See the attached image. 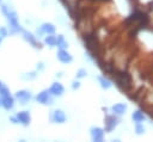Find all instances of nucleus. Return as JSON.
I'll return each instance as SVG.
<instances>
[{"label": "nucleus", "mask_w": 153, "mask_h": 142, "mask_svg": "<svg viewBox=\"0 0 153 142\" xmlns=\"http://www.w3.org/2000/svg\"><path fill=\"white\" fill-rule=\"evenodd\" d=\"M14 98H16V100H17L20 105H26V104H29V103L33 99L31 91L25 89V88L18 89V91L14 93Z\"/></svg>", "instance_id": "6"}, {"label": "nucleus", "mask_w": 153, "mask_h": 142, "mask_svg": "<svg viewBox=\"0 0 153 142\" xmlns=\"http://www.w3.org/2000/svg\"><path fill=\"white\" fill-rule=\"evenodd\" d=\"M97 81H98L100 88L104 89V91L110 89V88L112 87V85H114L112 81H111L109 78H106L105 75H98V76H97Z\"/></svg>", "instance_id": "14"}, {"label": "nucleus", "mask_w": 153, "mask_h": 142, "mask_svg": "<svg viewBox=\"0 0 153 142\" xmlns=\"http://www.w3.org/2000/svg\"><path fill=\"white\" fill-rule=\"evenodd\" d=\"M44 68H45V64H44L43 61H38V62L36 63V70H37L38 73L42 72V70H44Z\"/></svg>", "instance_id": "24"}, {"label": "nucleus", "mask_w": 153, "mask_h": 142, "mask_svg": "<svg viewBox=\"0 0 153 142\" xmlns=\"http://www.w3.org/2000/svg\"><path fill=\"white\" fill-rule=\"evenodd\" d=\"M8 121H10L11 123H13V124H19V123H18V119H17V117H16V115L10 116V117H8Z\"/></svg>", "instance_id": "25"}, {"label": "nucleus", "mask_w": 153, "mask_h": 142, "mask_svg": "<svg viewBox=\"0 0 153 142\" xmlns=\"http://www.w3.org/2000/svg\"><path fill=\"white\" fill-rule=\"evenodd\" d=\"M120 124V117L114 115L112 112H106L105 113V117H104V130L105 132H112L117 125Z\"/></svg>", "instance_id": "2"}, {"label": "nucleus", "mask_w": 153, "mask_h": 142, "mask_svg": "<svg viewBox=\"0 0 153 142\" xmlns=\"http://www.w3.org/2000/svg\"><path fill=\"white\" fill-rule=\"evenodd\" d=\"M16 117L18 119V123L23 126H29L30 123H31V113L30 111L27 110H22V111H18L16 112Z\"/></svg>", "instance_id": "10"}, {"label": "nucleus", "mask_w": 153, "mask_h": 142, "mask_svg": "<svg viewBox=\"0 0 153 142\" xmlns=\"http://www.w3.org/2000/svg\"><path fill=\"white\" fill-rule=\"evenodd\" d=\"M4 85H5V84H4V82H2V81H1V80H0V88H1V87H2V86H4Z\"/></svg>", "instance_id": "27"}, {"label": "nucleus", "mask_w": 153, "mask_h": 142, "mask_svg": "<svg viewBox=\"0 0 153 142\" xmlns=\"http://www.w3.org/2000/svg\"><path fill=\"white\" fill-rule=\"evenodd\" d=\"M48 89L54 98H61L65 94V86L60 81H54Z\"/></svg>", "instance_id": "11"}, {"label": "nucleus", "mask_w": 153, "mask_h": 142, "mask_svg": "<svg viewBox=\"0 0 153 142\" xmlns=\"http://www.w3.org/2000/svg\"><path fill=\"white\" fill-rule=\"evenodd\" d=\"M8 94H11V91L6 85H4L0 88V97H5V95H8Z\"/></svg>", "instance_id": "22"}, {"label": "nucleus", "mask_w": 153, "mask_h": 142, "mask_svg": "<svg viewBox=\"0 0 153 142\" xmlns=\"http://www.w3.org/2000/svg\"><path fill=\"white\" fill-rule=\"evenodd\" d=\"M0 106H1V98H0Z\"/></svg>", "instance_id": "29"}, {"label": "nucleus", "mask_w": 153, "mask_h": 142, "mask_svg": "<svg viewBox=\"0 0 153 142\" xmlns=\"http://www.w3.org/2000/svg\"><path fill=\"white\" fill-rule=\"evenodd\" d=\"M134 131H135V134H136L137 136H140V135H143V134H145L146 128H145V125H143L142 123H135Z\"/></svg>", "instance_id": "19"}, {"label": "nucleus", "mask_w": 153, "mask_h": 142, "mask_svg": "<svg viewBox=\"0 0 153 142\" xmlns=\"http://www.w3.org/2000/svg\"><path fill=\"white\" fill-rule=\"evenodd\" d=\"M33 99H35L36 103H38V104H41V105L50 106V105L54 104V99H55V98L51 95V93L49 92V89L45 88V89L39 91V92L33 97Z\"/></svg>", "instance_id": "3"}, {"label": "nucleus", "mask_w": 153, "mask_h": 142, "mask_svg": "<svg viewBox=\"0 0 153 142\" xmlns=\"http://www.w3.org/2000/svg\"><path fill=\"white\" fill-rule=\"evenodd\" d=\"M6 17V20L8 23V33L10 36H14V35H19L22 31H23V26L20 25L19 23V17H18V13L10 8V11L5 14Z\"/></svg>", "instance_id": "1"}, {"label": "nucleus", "mask_w": 153, "mask_h": 142, "mask_svg": "<svg viewBox=\"0 0 153 142\" xmlns=\"http://www.w3.org/2000/svg\"><path fill=\"white\" fill-rule=\"evenodd\" d=\"M38 75V72L35 69V70H31V72H26V73H23L20 75V78L25 81H31V80H35Z\"/></svg>", "instance_id": "18"}, {"label": "nucleus", "mask_w": 153, "mask_h": 142, "mask_svg": "<svg viewBox=\"0 0 153 142\" xmlns=\"http://www.w3.org/2000/svg\"><path fill=\"white\" fill-rule=\"evenodd\" d=\"M20 36H22V38H23L26 43H29L32 48H35V49H41V48H42V45H41V43H39V39L35 36L33 32L23 29V31L20 32Z\"/></svg>", "instance_id": "5"}, {"label": "nucleus", "mask_w": 153, "mask_h": 142, "mask_svg": "<svg viewBox=\"0 0 153 142\" xmlns=\"http://www.w3.org/2000/svg\"><path fill=\"white\" fill-rule=\"evenodd\" d=\"M80 87H81V82H80L79 79H74V80L71 82V88H72L73 91H78Z\"/></svg>", "instance_id": "21"}, {"label": "nucleus", "mask_w": 153, "mask_h": 142, "mask_svg": "<svg viewBox=\"0 0 153 142\" xmlns=\"http://www.w3.org/2000/svg\"><path fill=\"white\" fill-rule=\"evenodd\" d=\"M128 111V105L126 103H115L114 105H111L110 107V112H112L114 115L118 116V117H122L127 113Z\"/></svg>", "instance_id": "12"}, {"label": "nucleus", "mask_w": 153, "mask_h": 142, "mask_svg": "<svg viewBox=\"0 0 153 142\" xmlns=\"http://www.w3.org/2000/svg\"><path fill=\"white\" fill-rule=\"evenodd\" d=\"M0 36H1L2 38L8 37V36H10V33H8V27H6V26H0Z\"/></svg>", "instance_id": "23"}, {"label": "nucleus", "mask_w": 153, "mask_h": 142, "mask_svg": "<svg viewBox=\"0 0 153 142\" xmlns=\"http://www.w3.org/2000/svg\"><path fill=\"white\" fill-rule=\"evenodd\" d=\"M56 48L57 49H68L69 43L63 35H56Z\"/></svg>", "instance_id": "16"}, {"label": "nucleus", "mask_w": 153, "mask_h": 142, "mask_svg": "<svg viewBox=\"0 0 153 142\" xmlns=\"http://www.w3.org/2000/svg\"><path fill=\"white\" fill-rule=\"evenodd\" d=\"M90 137L94 142H103L105 138V130L102 126L93 125L90 128Z\"/></svg>", "instance_id": "8"}, {"label": "nucleus", "mask_w": 153, "mask_h": 142, "mask_svg": "<svg viewBox=\"0 0 153 142\" xmlns=\"http://www.w3.org/2000/svg\"><path fill=\"white\" fill-rule=\"evenodd\" d=\"M56 58L62 64H69L73 62V55L68 51V49H57Z\"/></svg>", "instance_id": "9"}, {"label": "nucleus", "mask_w": 153, "mask_h": 142, "mask_svg": "<svg viewBox=\"0 0 153 142\" xmlns=\"http://www.w3.org/2000/svg\"><path fill=\"white\" fill-rule=\"evenodd\" d=\"M145 119H146V116H145V113L142 111L135 110V111L131 112V121L134 123H142Z\"/></svg>", "instance_id": "17"}, {"label": "nucleus", "mask_w": 153, "mask_h": 142, "mask_svg": "<svg viewBox=\"0 0 153 142\" xmlns=\"http://www.w3.org/2000/svg\"><path fill=\"white\" fill-rule=\"evenodd\" d=\"M2 39H4V38H2V37H1V36H0V44H1V43H2Z\"/></svg>", "instance_id": "28"}, {"label": "nucleus", "mask_w": 153, "mask_h": 142, "mask_svg": "<svg viewBox=\"0 0 153 142\" xmlns=\"http://www.w3.org/2000/svg\"><path fill=\"white\" fill-rule=\"evenodd\" d=\"M49 119L54 124H65L67 122V115L62 109H55L50 112Z\"/></svg>", "instance_id": "7"}, {"label": "nucleus", "mask_w": 153, "mask_h": 142, "mask_svg": "<svg viewBox=\"0 0 153 142\" xmlns=\"http://www.w3.org/2000/svg\"><path fill=\"white\" fill-rule=\"evenodd\" d=\"M43 44L49 48H56V35L55 33L45 35L43 37Z\"/></svg>", "instance_id": "15"}, {"label": "nucleus", "mask_w": 153, "mask_h": 142, "mask_svg": "<svg viewBox=\"0 0 153 142\" xmlns=\"http://www.w3.org/2000/svg\"><path fill=\"white\" fill-rule=\"evenodd\" d=\"M87 75H88V73H87V70H86L85 68H79V69L76 70V73H75V79L81 80V79L86 78Z\"/></svg>", "instance_id": "20"}, {"label": "nucleus", "mask_w": 153, "mask_h": 142, "mask_svg": "<svg viewBox=\"0 0 153 142\" xmlns=\"http://www.w3.org/2000/svg\"><path fill=\"white\" fill-rule=\"evenodd\" d=\"M62 72H59V73H56V78H62Z\"/></svg>", "instance_id": "26"}, {"label": "nucleus", "mask_w": 153, "mask_h": 142, "mask_svg": "<svg viewBox=\"0 0 153 142\" xmlns=\"http://www.w3.org/2000/svg\"><path fill=\"white\" fill-rule=\"evenodd\" d=\"M1 4H2V0H0V5H1Z\"/></svg>", "instance_id": "30"}, {"label": "nucleus", "mask_w": 153, "mask_h": 142, "mask_svg": "<svg viewBox=\"0 0 153 142\" xmlns=\"http://www.w3.org/2000/svg\"><path fill=\"white\" fill-rule=\"evenodd\" d=\"M55 31H56V26L53 24V23H49V21H44V23H42L38 27H36V30H35V36L38 38V39H41V38H43L45 35H50V33H55Z\"/></svg>", "instance_id": "4"}, {"label": "nucleus", "mask_w": 153, "mask_h": 142, "mask_svg": "<svg viewBox=\"0 0 153 142\" xmlns=\"http://www.w3.org/2000/svg\"><path fill=\"white\" fill-rule=\"evenodd\" d=\"M1 98V107L5 109L6 111H11L13 110L14 105H16V98L12 94L5 95V97H0Z\"/></svg>", "instance_id": "13"}]
</instances>
